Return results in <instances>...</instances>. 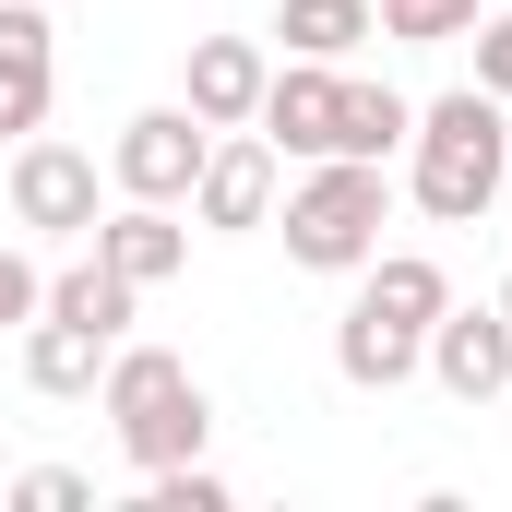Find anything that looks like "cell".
<instances>
[{
	"label": "cell",
	"instance_id": "obj_1",
	"mask_svg": "<svg viewBox=\"0 0 512 512\" xmlns=\"http://www.w3.org/2000/svg\"><path fill=\"white\" fill-rule=\"evenodd\" d=\"M501 179H512V108L489 84H453V96L417 108V131H405V203H417V215L477 227V215L501 203Z\"/></svg>",
	"mask_w": 512,
	"mask_h": 512
},
{
	"label": "cell",
	"instance_id": "obj_2",
	"mask_svg": "<svg viewBox=\"0 0 512 512\" xmlns=\"http://www.w3.org/2000/svg\"><path fill=\"white\" fill-rule=\"evenodd\" d=\"M108 429H120V453L155 477V465H191L203 441H215V405L191 382V358L179 346H108Z\"/></svg>",
	"mask_w": 512,
	"mask_h": 512
},
{
	"label": "cell",
	"instance_id": "obj_3",
	"mask_svg": "<svg viewBox=\"0 0 512 512\" xmlns=\"http://www.w3.org/2000/svg\"><path fill=\"white\" fill-rule=\"evenodd\" d=\"M382 215H393L382 155H310V179L286 191V262L298 274H358L382 251Z\"/></svg>",
	"mask_w": 512,
	"mask_h": 512
},
{
	"label": "cell",
	"instance_id": "obj_4",
	"mask_svg": "<svg viewBox=\"0 0 512 512\" xmlns=\"http://www.w3.org/2000/svg\"><path fill=\"white\" fill-rule=\"evenodd\" d=\"M203 155H215V120L143 108V120H120V143H108V191H120V203H191Z\"/></svg>",
	"mask_w": 512,
	"mask_h": 512
},
{
	"label": "cell",
	"instance_id": "obj_5",
	"mask_svg": "<svg viewBox=\"0 0 512 512\" xmlns=\"http://www.w3.org/2000/svg\"><path fill=\"white\" fill-rule=\"evenodd\" d=\"M12 227H36V239H96V155L60 143V131H24V143H12Z\"/></svg>",
	"mask_w": 512,
	"mask_h": 512
},
{
	"label": "cell",
	"instance_id": "obj_6",
	"mask_svg": "<svg viewBox=\"0 0 512 512\" xmlns=\"http://www.w3.org/2000/svg\"><path fill=\"white\" fill-rule=\"evenodd\" d=\"M274 143H262L251 120L239 131H215V155H203V179H191V215L215 227V239H239V227H274Z\"/></svg>",
	"mask_w": 512,
	"mask_h": 512
},
{
	"label": "cell",
	"instance_id": "obj_7",
	"mask_svg": "<svg viewBox=\"0 0 512 512\" xmlns=\"http://www.w3.org/2000/svg\"><path fill=\"white\" fill-rule=\"evenodd\" d=\"M417 370L453 393V405H501L512 393V322H501V298H489V310H441Z\"/></svg>",
	"mask_w": 512,
	"mask_h": 512
},
{
	"label": "cell",
	"instance_id": "obj_8",
	"mask_svg": "<svg viewBox=\"0 0 512 512\" xmlns=\"http://www.w3.org/2000/svg\"><path fill=\"white\" fill-rule=\"evenodd\" d=\"M48 96H60V24L36 0H0V131H48Z\"/></svg>",
	"mask_w": 512,
	"mask_h": 512
},
{
	"label": "cell",
	"instance_id": "obj_9",
	"mask_svg": "<svg viewBox=\"0 0 512 512\" xmlns=\"http://www.w3.org/2000/svg\"><path fill=\"white\" fill-rule=\"evenodd\" d=\"M334 96H346V60H274L251 131L274 155H334Z\"/></svg>",
	"mask_w": 512,
	"mask_h": 512
},
{
	"label": "cell",
	"instance_id": "obj_10",
	"mask_svg": "<svg viewBox=\"0 0 512 512\" xmlns=\"http://www.w3.org/2000/svg\"><path fill=\"white\" fill-rule=\"evenodd\" d=\"M262 84H274V60H262L251 36H191V60H179V108L215 131H239L262 108Z\"/></svg>",
	"mask_w": 512,
	"mask_h": 512
},
{
	"label": "cell",
	"instance_id": "obj_11",
	"mask_svg": "<svg viewBox=\"0 0 512 512\" xmlns=\"http://www.w3.org/2000/svg\"><path fill=\"white\" fill-rule=\"evenodd\" d=\"M346 310H370V322H393V334H417V346H429V322L453 310V274H441L429 251H370Z\"/></svg>",
	"mask_w": 512,
	"mask_h": 512
},
{
	"label": "cell",
	"instance_id": "obj_12",
	"mask_svg": "<svg viewBox=\"0 0 512 512\" xmlns=\"http://www.w3.org/2000/svg\"><path fill=\"white\" fill-rule=\"evenodd\" d=\"M96 262L108 274H131L143 298L191 262V227H179V203H120V215H96Z\"/></svg>",
	"mask_w": 512,
	"mask_h": 512
},
{
	"label": "cell",
	"instance_id": "obj_13",
	"mask_svg": "<svg viewBox=\"0 0 512 512\" xmlns=\"http://www.w3.org/2000/svg\"><path fill=\"white\" fill-rule=\"evenodd\" d=\"M24 382L48 393V405H72V393L108 382V334H84V322H60V310H36L24 322Z\"/></svg>",
	"mask_w": 512,
	"mask_h": 512
},
{
	"label": "cell",
	"instance_id": "obj_14",
	"mask_svg": "<svg viewBox=\"0 0 512 512\" xmlns=\"http://www.w3.org/2000/svg\"><path fill=\"white\" fill-rule=\"evenodd\" d=\"M274 36H286V60H358L382 36V0H286Z\"/></svg>",
	"mask_w": 512,
	"mask_h": 512
},
{
	"label": "cell",
	"instance_id": "obj_15",
	"mask_svg": "<svg viewBox=\"0 0 512 512\" xmlns=\"http://www.w3.org/2000/svg\"><path fill=\"white\" fill-rule=\"evenodd\" d=\"M405 131H417V96H393V84H358L346 72V96H334V155H405Z\"/></svg>",
	"mask_w": 512,
	"mask_h": 512
},
{
	"label": "cell",
	"instance_id": "obj_16",
	"mask_svg": "<svg viewBox=\"0 0 512 512\" xmlns=\"http://www.w3.org/2000/svg\"><path fill=\"white\" fill-rule=\"evenodd\" d=\"M131 298H143V286H131V274H108L96 251L48 274V310H60V322H84V334H108V346L131 334Z\"/></svg>",
	"mask_w": 512,
	"mask_h": 512
},
{
	"label": "cell",
	"instance_id": "obj_17",
	"mask_svg": "<svg viewBox=\"0 0 512 512\" xmlns=\"http://www.w3.org/2000/svg\"><path fill=\"white\" fill-rule=\"evenodd\" d=\"M417 358H429V346H417V334H393V322H370V310H346V322H334V370H346L358 393L417 382Z\"/></svg>",
	"mask_w": 512,
	"mask_h": 512
},
{
	"label": "cell",
	"instance_id": "obj_18",
	"mask_svg": "<svg viewBox=\"0 0 512 512\" xmlns=\"http://www.w3.org/2000/svg\"><path fill=\"white\" fill-rule=\"evenodd\" d=\"M477 12H489V0H382V36L393 48H453Z\"/></svg>",
	"mask_w": 512,
	"mask_h": 512
},
{
	"label": "cell",
	"instance_id": "obj_19",
	"mask_svg": "<svg viewBox=\"0 0 512 512\" xmlns=\"http://www.w3.org/2000/svg\"><path fill=\"white\" fill-rule=\"evenodd\" d=\"M143 512H227V477H215L203 453H191V465H155V477H143Z\"/></svg>",
	"mask_w": 512,
	"mask_h": 512
},
{
	"label": "cell",
	"instance_id": "obj_20",
	"mask_svg": "<svg viewBox=\"0 0 512 512\" xmlns=\"http://www.w3.org/2000/svg\"><path fill=\"white\" fill-rule=\"evenodd\" d=\"M12 512H96V477H72V465H24V477H12Z\"/></svg>",
	"mask_w": 512,
	"mask_h": 512
},
{
	"label": "cell",
	"instance_id": "obj_21",
	"mask_svg": "<svg viewBox=\"0 0 512 512\" xmlns=\"http://www.w3.org/2000/svg\"><path fill=\"white\" fill-rule=\"evenodd\" d=\"M465 48H477V84L512 108V12H477V24H465Z\"/></svg>",
	"mask_w": 512,
	"mask_h": 512
},
{
	"label": "cell",
	"instance_id": "obj_22",
	"mask_svg": "<svg viewBox=\"0 0 512 512\" xmlns=\"http://www.w3.org/2000/svg\"><path fill=\"white\" fill-rule=\"evenodd\" d=\"M36 310H48V274H36L24 251H0V334H24Z\"/></svg>",
	"mask_w": 512,
	"mask_h": 512
},
{
	"label": "cell",
	"instance_id": "obj_23",
	"mask_svg": "<svg viewBox=\"0 0 512 512\" xmlns=\"http://www.w3.org/2000/svg\"><path fill=\"white\" fill-rule=\"evenodd\" d=\"M501 322H512V274H501Z\"/></svg>",
	"mask_w": 512,
	"mask_h": 512
}]
</instances>
